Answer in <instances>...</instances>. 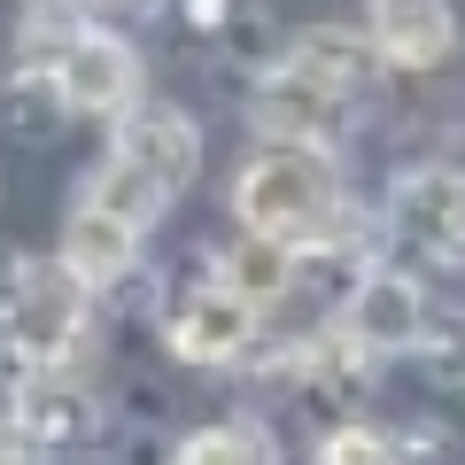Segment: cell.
Segmentation results:
<instances>
[{
    "label": "cell",
    "instance_id": "6da1fadb",
    "mask_svg": "<svg viewBox=\"0 0 465 465\" xmlns=\"http://www.w3.org/2000/svg\"><path fill=\"white\" fill-rule=\"evenodd\" d=\"M232 217H241V232H256L287 256L333 249L349 232V194H341V171H333V148H256L232 179Z\"/></svg>",
    "mask_w": 465,
    "mask_h": 465
},
{
    "label": "cell",
    "instance_id": "7a4b0ae2",
    "mask_svg": "<svg viewBox=\"0 0 465 465\" xmlns=\"http://www.w3.org/2000/svg\"><path fill=\"white\" fill-rule=\"evenodd\" d=\"M0 326H8V349H16L24 365H63L70 349L85 341V287L63 272V256L54 264L24 256L8 272V311H0Z\"/></svg>",
    "mask_w": 465,
    "mask_h": 465
},
{
    "label": "cell",
    "instance_id": "3957f363",
    "mask_svg": "<svg viewBox=\"0 0 465 465\" xmlns=\"http://www.w3.org/2000/svg\"><path fill=\"white\" fill-rule=\"evenodd\" d=\"M47 70H54V94H63L70 116H124V109H140V47L116 39V32H101V24H78Z\"/></svg>",
    "mask_w": 465,
    "mask_h": 465
},
{
    "label": "cell",
    "instance_id": "277c9868",
    "mask_svg": "<svg viewBox=\"0 0 465 465\" xmlns=\"http://www.w3.org/2000/svg\"><path fill=\"white\" fill-rule=\"evenodd\" d=\"M256 333H264L256 326V302H241L217 272H202V280L171 302V318H163L171 357H186V365H232V357H249Z\"/></svg>",
    "mask_w": 465,
    "mask_h": 465
},
{
    "label": "cell",
    "instance_id": "5b68a950",
    "mask_svg": "<svg viewBox=\"0 0 465 465\" xmlns=\"http://www.w3.org/2000/svg\"><path fill=\"white\" fill-rule=\"evenodd\" d=\"M109 155H124L133 171H148V179L179 202L186 186H194V171H202V133H194V116L171 109V101H140V109L116 116Z\"/></svg>",
    "mask_w": 465,
    "mask_h": 465
},
{
    "label": "cell",
    "instance_id": "8992f818",
    "mask_svg": "<svg viewBox=\"0 0 465 465\" xmlns=\"http://www.w3.org/2000/svg\"><path fill=\"white\" fill-rule=\"evenodd\" d=\"M341 333L357 349H372V357L411 349L419 333H427V287H419L411 272H396V264L365 272V280L349 287V302H341Z\"/></svg>",
    "mask_w": 465,
    "mask_h": 465
},
{
    "label": "cell",
    "instance_id": "52a82bcc",
    "mask_svg": "<svg viewBox=\"0 0 465 465\" xmlns=\"http://www.w3.org/2000/svg\"><path fill=\"white\" fill-rule=\"evenodd\" d=\"M365 39L396 70H434L458 47V16L450 0H365Z\"/></svg>",
    "mask_w": 465,
    "mask_h": 465
},
{
    "label": "cell",
    "instance_id": "ba28073f",
    "mask_svg": "<svg viewBox=\"0 0 465 465\" xmlns=\"http://www.w3.org/2000/svg\"><path fill=\"white\" fill-rule=\"evenodd\" d=\"M396 225L434 256H465V171L458 163H419L396 179Z\"/></svg>",
    "mask_w": 465,
    "mask_h": 465
},
{
    "label": "cell",
    "instance_id": "9c48e42d",
    "mask_svg": "<svg viewBox=\"0 0 465 465\" xmlns=\"http://www.w3.org/2000/svg\"><path fill=\"white\" fill-rule=\"evenodd\" d=\"M280 78H302V85H318V94H333V101H357L372 78H381V54H372V39H365V32H333V24H311V32L287 39Z\"/></svg>",
    "mask_w": 465,
    "mask_h": 465
},
{
    "label": "cell",
    "instance_id": "30bf717a",
    "mask_svg": "<svg viewBox=\"0 0 465 465\" xmlns=\"http://www.w3.org/2000/svg\"><path fill=\"white\" fill-rule=\"evenodd\" d=\"M341 116H349V101L318 94V85H302V78H280V70H272V78L256 85V101H249V124L272 148H333Z\"/></svg>",
    "mask_w": 465,
    "mask_h": 465
},
{
    "label": "cell",
    "instance_id": "8fae6325",
    "mask_svg": "<svg viewBox=\"0 0 465 465\" xmlns=\"http://www.w3.org/2000/svg\"><path fill=\"white\" fill-rule=\"evenodd\" d=\"M133 264H140V225H124V217H109L101 202L78 194V210L63 225V272L85 295H101V287H116Z\"/></svg>",
    "mask_w": 465,
    "mask_h": 465
},
{
    "label": "cell",
    "instance_id": "7c38bea8",
    "mask_svg": "<svg viewBox=\"0 0 465 465\" xmlns=\"http://www.w3.org/2000/svg\"><path fill=\"white\" fill-rule=\"evenodd\" d=\"M16 427L32 434L47 458H63V450H78L85 434H94V403H85V388H63V381H47V388H24V403H16Z\"/></svg>",
    "mask_w": 465,
    "mask_h": 465
},
{
    "label": "cell",
    "instance_id": "4fadbf2b",
    "mask_svg": "<svg viewBox=\"0 0 465 465\" xmlns=\"http://www.w3.org/2000/svg\"><path fill=\"white\" fill-rule=\"evenodd\" d=\"M54 116H70V109H63V94H54L47 63H16L8 78H0V124H8L16 140H47Z\"/></svg>",
    "mask_w": 465,
    "mask_h": 465
},
{
    "label": "cell",
    "instance_id": "5bb4252c",
    "mask_svg": "<svg viewBox=\"0 0 465 465\" xmlns=\"http://www.w3.org/2000/svg\"><path fill=\"white\" fill-rule=\"evenodd\" d=\"M85 202H101L109 217H124V225H140V232H148L155 217L171 210V194L148 179V171H133L124 155H101V171L85 179Z\"/></svg>",
    "mask_w": 465,
    "mask_h": 465
},
{
    "label": "cell",
    "instance_id": "9a60e30c",
    "mask_svg": "<svg viewBox=\"0 0 465 465\" xmlns=\"http://www.w3.org/2000/svg\"><path fill=\"white\" fill-rule=\"evenodd\" d=\"M171 465H280V450H272V434L256 419H217V427L186 434Z\"/></svg>",
    "mask_w": 465,
    "mask_h": 465
},
{
    "label": "cell",
    "instance_id": "2e32d148",
    "mask_svg": "<svg viewBox=\"0 0 465 465\" xmlns=\"http://www.w3.org/2000/svg\"><path fill=\"white\" fill-rule=\"evenodd\" d=\"M217 280H225L241 302H256V311H264V302L287 295V249H272V241H256V232H249L241 249L217 256Z\"/></svg>",
    "mask_w": 465,
    "mask_h": 465
},
{
    "label": "cell",
    "instance_id": "e0dca14e",
    "mask_svg": "<svg viewBox=\"0 0 465 465\" xmlns=\"http://www.w3.org/2000/svg\"><path fill=\"white\" fill-rule=\"evenodd\" d=\"M318 465H403V450H396V434L349 419V427H333L326 442H318Z\"/></svg>",
    "mask_w": 465,
    "mask_h": 465
},
{
    "label": "cell",
    "instance_id": "ac0fdd59",
    "mask_svg": "<svg viewBox=\"0 0 465 465\" xmlns=\"http://www.w3.org/2000/svg\"><path fill=\"white\" fill-rule=\"evenodd\" d=\"M419 357H434V365H465V318H434L427 311V333H419Z\"/></svg>",
    "mask_w": 465,
    "mask_h": 465
},
{
    "label": "cell",
    "instance_id": "d6986e66",
    "mask_svg": "<svg viewBox=\"0 0 465 465\" xmlns=\"http://www.w3.org/2000/svg\"><path fill=\"white\" fill-rule=\"evenodd\" d=\"M0 465H47V450H39L16 419H0Z\"/></svg>",
    "mask_w": 465,
    "mask_h": 465
},
{
    "label": "cell",
    "instance_id": "ffe728a7",
    "mask_svg": "<svg viewBox=\"0 0 465 465\" xmlns=\"http://www.w3.org/2000/svg\"><path fill=\"white\" fill-rule=\"evenodd\" d=\"M24 365V357H16ZM16 365H0V419H16V403H24V381H16Z\"/></svg>",
    "mask_w": 465,
    "mask_h": 465
},
{
    "label": "cell",
    "instance_id": "44dd1931",
    "mask_svg": "<svg viewBox=\"0 0 465 465\" xmlns=\"http://www.w3.org/2000/svg\"><path fill=\"white\" fill-rule=\"evenodd\" d=\"M186 16H194L202 32H217V24H225V0H186Z\"/></svg>",
    "mask_w": 465,
    "mask_h": 465
},
{
    "label": "cell",
    "instance_id": "7402d4cb",
    "mask_svg": "<svg viewBox=\"0 0 465 465\" xmlns=\"http://www.w3.org/2000/svg\"><path fill=\"white\" fill-rule=\"evenodd\" d=\"M70 8H109V0H70Z\"/></svg>",
    "mask_w": 465,
    "mask_h": 465
}]
</instances>
